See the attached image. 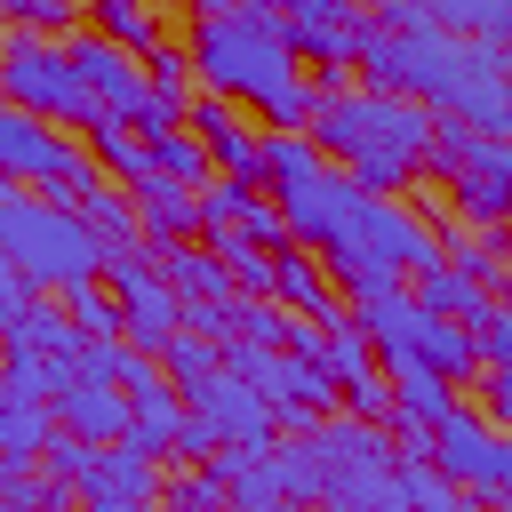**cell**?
Returning <instances> with one entry per match:
<instances>
[{
  "label": "cell",
  "instance_id": "6da1fadb",
  "mask_svg": "<svg viewBox=\"0 0 512 512\" xmlns=\"http://www.w3.org/2000/svg\"><path fill=\"white\" fill-rule=\"evenodd\" d=\"M360 64H368V88L416 96L424 112H448L480 144H512V56L440 32L432 8H384V32Z\"/></svg>",
  "mask_w": 512,
  "mask_h": 512
},
{
  "label": "cell",
  "instance_id": "7a4b0ae2",
  "mask_svg": "<svg viewBox=\"0 0 512 512\" xmlns=\"http://www.w3.org/2000/svg\"><path fill=\"white\" fill-rule=\"evenodd\" d=\"M280 216H288V232H296L304 248H320V256L344 272L352 296L400 288L408 272H432V264H440L432 224H416L408 208L376 200V192H368L360 176H344V168H312L304 184H288V192H280Z\"/></svg>",
  "mask_w": 512,
  "mask_h": 512
},
{
  "label": "cell",
  "instance_id": "3957f363",
  "mask_svg": "<svg viewBox=\"0 0 512 512\" xmlns=\"http://www.w3.org/2000/svg\"><path fill=\"white\" fill-rule=\"evenodd\" d=\"M192 72L208 80V96L256 104L280 128H304L328 96L304 80V56H296L280 8H200L192 16Z\"/></svg>",
  "mask_w": 512,
  "mask_h": 512
},
{
  "label": "cell",
  "instance_id": "277c9868",
  "mask_svg": "<svg viewBox=\"0 0 512 512\" xmlns=\"http://www.w3.org/2000/svg\"><path fill=\"white\" fill-rule=\"evenodd\" d=\"M312 144L344 160V176H360L376 200L416 184V168H432L440 152V112H424L416 96H384V88H328L312 112Z\"/></svg>",
  "mask_w": 512,
  "mask_h": 512
},
{
  "label": "cell",
  "instance_id": "5b68a950",
  "mask_svg": "<svg viewBox=\"0 0 512 512\" xmlns=\"http://www.w3.org/2000/svg\"><path fill=\"white\" fill-rule=\"evenodd\" d=\"M0 264L24 272L32 288H56V296L72 304V296H88V288L104 280L112 248L88 232L80 208H64V200H32L24 184H8V192H0Z\"/></svg>",
  "mask_w": 512,
  "mask_h": 512
},
{
  "label": "cell",
  "instance_id": "8992f818",
  "mask_svg": "<svg viewBox=\"0 0 512 512\" xmlns=\"http://www.w3.org/2000/svg\"><path fill=\"white\" fill-rule=\"evenodd\" d=\"M352 320L368 328V344H384V368H432V376H480L488 368V352H480V328H464V320H440V312H424L408 288H376V296H352Z\"/></svg>",
  "mask_w": 512,
  "mask_h": 512
},
{
  "label": "cell",
  "instance_id": "52a82bcc",
  "mask_svg": "<svg viewBox=\"0 0 512 512\" xmlns=\"http://www.w3.org/2000/svg\"><path fill=\"white\" fill-rule=\"evenodd\" d=\"M0 88H8V104L16 112H32V120H72V128H96L104 112H96V96H88V80L72 72V40H40V32H0Z\"/></svg>",
  "mask_w": 512,
  "mask_h": 512
},
{
  "label": "cell",
  "instance_id": "ba28073f",
  "mask_svg": "<svg viewBox=\"0 0 512 512\" xmlns=\"http://www.w3.org/2000/svg\"><path fill=\"white\" fill-rule=\"evenodd\" d=\"M0 168H8V184H48L64 208H88L104 184H96V160L64 136V128H48V120H32V112H0Z\"/></svg>",
  "mask_w": 512,
  "mask_h": 512
},
{
  "label": "cell",
  "instance_id": "9c48e42d",
  "mask_svg": "<svg viewBox=\"0 0 512 512\" xmlns=\"http://www.w3.org/2000/svg\"><path fill=\"white\" fill-rule=\"evenodd\" d=\"M432 464L464 488V496H488V504H512V432L488 424L480 408H448L432 424Z\"/></svg>",
  "mask_w": 512,
  "mask_h": 512
},
{
  "label": "cell",
  "instance_id": "30bf717a",
  "mask_svg": "<svg viewBox=\"0 0 512 512\" xmlns=\"http://www.w3.org/2000/svg\"><path fill=\"white\" fill-rule=\"evenodd\" d=\"M432 168L448 176V192H456V208H464L472 224L496 232V224L512 216V144H480V136H464V128H440Z\"/></svg>",
  "mask_w": 512,
  "mask_h": 512
},
{
  "label": "cell",
  "instance_id": "8fae6325",
  "mask_svg": "<svg viewBox=\"0 0 512 512\" xmlns=\"http://www.w3.org/2000/svg\"><path fill=\"white\" fill-rule=\"evenodd\" d=\"M104 288L120 296L136 352H168V344L184 336V296L168 288V272L144 264V248H136V256H112V264H104Z\"/></svg>",
  "mask_w": 512,
  "mask_h": 512
},
{
  "label": "cell",
  "instance_id": "7c38bea8",
  "mask_svg": "<svg viewBox=\"0 0 512 512\" xmlns=\"http://www.w3.org/2000/svg\"><path fill=\"white\" fill-rule=\"evenodd\" d=\"M72 72L88 80V96H96V112L104 120H144L152 112V72H144V56H128L120 40H104V32H72Z\"/></svg>",
  "mask_w": 512,
  "mask_h": 512
},
{
  "label": "cell",
  "instance_id": "4fadbf2b",
  "mask_svg": "<svg viewBox=\"0 0 512 512\" xmlns=\"http://www.w3.org/2000/svg\"><path fill=\"white\" fill-rule=\"evenodd\" d=\"M184 408H192L224 448H272V424H280V416H272V400H264L248 376H232V368H216L208 384H192V392H184Z\"/></svg>",
  "mask_w": 512,
  "mask_h": 512
},
{
  "label": "cell",
  "instance_id": "5bb4252c",
  "mask_svg": "<svg viewBox=\"0 0 512 512\" xmlns=\"http://www.w3.org/2000/svg\"><path fill=\"white\" fill-rule=\"evenodd\" d=\"M288 16V40H296V56L312 64H352V56H368L376 48V32H384V16H360V8H336V0H296V8H280Z\"/></svg>",
  "mask_w": 512,
  "mask_h": 512
},
{
  "label": "cell",
  "instance_id": "9a60e30c",
  "mask_svg": "<svg viewBox=\"0 0 512 512\" xmlns=\"http://www.w3.org/2000/svg\"><path fill=\"white\" fill-rule=\"evenodd\" d=\"M56 432H72V440H96V448H112V440H128V432H136V400H128L120 384L72 376V384H56Z\"/></svg>",
  "mask_w": 512,
  "mask_h": 512
},
{
  "label": "cell",
  "instance_id": "2e32d148",
  "mask_svg": "<svg viewBox=\"0 0 512 512\" xmlns=\"http://www.w3.org/2000/svg\"><path fill=\"white\" fill-rule=\"evenodd\" d=\"M192 136L208 144V160H216L232 184H264V136H248L224 96H192Z\"/></svg>",
  "mask_w": 512,
  "mask_h": 512
},
{
  "label": "cell",
  "instance_id": "e0dca14e",
  "mask_svg": "<svg viewBox=\"0 0 512 512\" xmlns=\"http://www.w3.org/2000/svg\"><path fill=\"white\" fill-rule=\"evenodd\" d=\"M152 488H160V472H152V448L144 440H112V448H96V472H88V488H80V504H152Z\"/></svg>",
  "mask_w": 512,
  "mask_h": 512
},
{
  "label": "cell",
  "instance_id": "ac0fdd59",
  "mask_svg": "<svg viewBox=\"0 0 512 512\" xmlns=\"http://www.w3.org/2000/svg\"><path fill=\"white\" fill-rule=\"evenodd\" d=\"M160 272H168V288L184 296V312H216V304H232L240 288H232V264L208 248H160Z\"/></svg>",
  "mask_w": 512,
  "mask_h": 512
},
{
  "label": "cell",
  "instance_id": "d6986e66",
  "mask_svg": "<svg viewBox=\"0 0 512 512\" xmlns=\"http://www.w3.org/2000/svg\"><path fill=\"white\" fill-rule=\"evenodd\" d=\"M136 224H144V240H160V248H192V232H200V192L152 176V184L136 192Z\"/></svg>",
  "mask_w": 512,
  "mask_h": 512
},
{
  "label": "cell",
  "instance_id": "ffe728a7",
  "mask_svg": "<svg viewBox=\"0 0 512 512\" xmlns=\"http://www.w3.org/2000/svg\"><path fill=\"white\" fill-rule=\"evenodd\" d=\"M392 376V416H400V432H432L448 408H456V392H448V376H432V368H384Z\"/></svg>",
  "mask_w": 512,
  "mask_h": 512
},
{
  "label": "cell",
  "instance_id": "44dd1931",
  "mask_svg": "<svg viewBox=\"0 0 512 512\" xmlns=\"http://www.w3.org/2000/svg\"><path fill=\"white\" fill-rule=\"evenodd\" d=\"M272 296H280L288 312H312L320 328H344V312H336V296H328V280H320V264H312L304 248H280V280H272Z\"/></svg>",
  "mask_w": 512,
  "mask_h": 512
},
{
  "label": "cell",
  "instance_id": "7402d4cb",
  "mask_svg": "<svg viewBox=\"0 0 512 512\" xmlns=\"http://www.w3.org/2000/svg\"><path fill=\"white\" fill-rule=\"evenodd\" d=\"M432 24L456 32V40H480V48L512 56V0H432Z\"/></svg>",
  "mask_w": 512,
  "mask_h": 512
},
{
  "label": "cell",
  "instance_id": "603a6c76",
  "mask_svg": "<svg viewBox=\"0 0 512 512\" xmlns=\"http://www.w3.org/2000/svg\"><path fill=\"white\" fill-rule=\"evenodd\" d=\"M416 304H424V312H440V320H464V328H480V312H488L480 280H472V272H456V264L416 272Z\"/></svg>",
  "mask_w": 512,
  "mask_h": 512
},
{
  "label": "cell",
  "instance_id": "cb8c5ba5",
  "mask_svg": "<svg viewBox=\"0 0 512 512\" xmlns=\"http://www.w3.org/2000/svg\"><path fill=\"white\" fill-rule=\"evenodd\" d=\"M88 152H96V168L128 176L136 192L160 176V168H152V144H144V136H128V120H96V128H88Z\"/></svg>",
  "mask_w": 512,
  "mask_h": 512
},
{
  "label": "cell",
  "instance_id": "d4e9b609",
  "mask_svg": "<svg viewBox=\"0 0 512 512\" xmlns=\"http://www.w3.org/2000/svg\"><path fill=\"white\" fill-rule=\"evenodd\" d=\"M400 480H408V512H480L432 456H400Z\"/></svg>",
  "mask_w": 512,
  "mask_h": 512
},
{
  "label": "cell",
  "instance_id": "484cf974",
  "mask_svg": "<svg viewBox=\"0 0 512 512\" xmlns=\"http://www.w3.org/2000/svg\"><path fill=\"white\" fill-rule=\"evenodd\" d=\"M312 168H320V144H312V128H272V136H264V176H272L280 192H288V184H304Z\"/></svg>",
  "mask_w": 512,
  "mask_h": 512
},
{
  "label": "cell",
  "instance_id": "4316f807",
  "mask_svg": "<svg viewBox=\"0 0 512 512\" xmlns=\"http://www.w3.org/2000/svg\"><path fill=\"white\" fill-rule=\"evenodd\" d=\"M152 168H160L168 184H200V192H208V168H216V160H208V144H200V136L168 128V136H152Z\"/></svg>",
  "mask_w": 512,
  "mask_h": 512
},
{
  "label": "cell",
  "instance_id": "83f0119b",
  "mask_svg": "<svg viewBox=\"0 0 512 512\" xmlns=\"http://www.w3.org/2000/svg\"><path fill=\"white\" fill-rule=\"evenodd\" d=\"M96 32H104V40H120V48H136V56H160V16H152V8L104 0V8H96Z\"/></svg>",
  "mask_w": 512,
  "mask_h": 512
},
{
  "label": "cell",
  "instance_id": "f1b7e54d",
  "mask_svg": "<svg viewBox=\"0 0 512 512\" xmlns=\"http://www.w3.org/2000/svg\"><path fill=\"white\" fill-rule=\"evenodd\" d=\"M248 208H256V184H232V176H216L208 192H200V232H248Z\"/></svg>",
  "mask_w": 512,
  "mask_h": 512
},
{
  "label": "cell",
  "instance_id": "f546056e",
  "mask_svg": "<svg viewBox=\"0 0 512 512\" xmlns=\"http://www.w3.org/2000/svg\"><path fill=\"white\" fill-rule=\"evenodd\" d=\"M160 368H168V384H176V392H192V384H208V376L224 368V352H216V336H200V328H192V336H176V344L160 352Z\"/></svg>",
  "mask_w": 512,
  "mask_h": 512
},
{
  "label": "cell",
  "instance_id": "4dcf8cb0",
  "mask_svg": "<svg viewBox=\"0 0 512 512\" xmlns=\"http://www.w3.org/2000/svg\"><path fill=\"white\" fill-rule=\"evenodd\" d=\"M320 360H328V376H336L344 392H352V384H368V376H384V368L368 360V328H360V320L328 328V352H320Z\"/></svg>",
  "mask_w": 512,
  "mask_h": 512
},
{
  "label": "cell",
  "instance_id": "1f68e13d",
  "mask_svg": "<svg viewBox=\"0 0 512 512\" xmlns=\"http://www.w3.org/2000/svg\"><path fill=\"white\" fill-rule=\"evenodd\" d=\"M40 472H48V496H64V488H88V472H96V440H72V432H56V440H48V456H40Z\"/></svg>",
  "mask_w": 512,
  "mask_h": 512
},
{
  "label": "cell",
  "instance_id": "d6a6232c",
  "mask_svg": "<svg viewBox=\"0 0 512 512\" xmlns=\"http://www.w3.org/2000/svg\"><path fill=\"white\" fill-rule=\"evenodd\" d=\"M64 312H72V328H80L88 344H112V336L128 328V312H120V296H112V288H88V296H72Z\"/></svg>",
  "mask_w": 512,
  "mask_h": 512
},
{
  "label": "cell",
  "instance_id": "836d02e7",
  "mask_svg": "<svg viewBox=\"0 0 512 512\" xmlns=\"http://www.w3.org/2000/svg\"><path fill=\"white\" fill-rule=\"evenodd\" d=\"M168 512H232V488L200 464V472H184V480H168Z\"/></svg>",
  "mask_w": 512,
  "mask_h": 512
},
{
  "label": "cell",
  "instance_id": "e575fe53",
  "mask_svg": "<svg viewBox=\"0 0 512 512\" xmlns=\"http://www.w3.org/2000/svg\"><path fill=\"white\" fill-rule=\"evenodd\" d=\"M480 352H488V368H512V312L504 304L480 312Z\"/></svg>",
  "mask_w": 512,
  "mask_h": 512
},
{
  "label": "cell",
  "instance_id": "d590c367",
  "mask_svg": "<svg viewBox=\"0 0 512 512\" xmlns=\"http://www.w3.org/2000/svg\"><path fill=\"white\" fill-rule=\"evenodd\" d=\"M488 424H512V368H488Z\"/></svg>",
  "mask_w": 512,
  "mask_h": 512
},
{
  "label": "cell",
  "instance_id": "8d00e7d4",
  "mask_svg": "<svg viewBox=\"0 0 512 512\" xmlns=\"http://www.w3.org/2000/svg\"><path fill=\"white\" fill-rule=\"evenodd\" d=\"M0 512H56V504H48V496H8Z\"/></svg>",
  "mask_w": 512,
  "mask_h": 512
},
{
  "label": "cell",
  "instance_id": "74e56055",
  "mask_svg": "<svg viewBox=\"0 0 512 512\" xmlns=\"http://www.w3.org/2000/svg\"><path fill=\"white\" fill-rule=\"evenodd\" d=\"M496 304H504V312H512V264H504V272H496Z\"/></svg>",
  "mask_w": 512,
  "mask_h": 512
},
{
  "label": "cell",
  "instance_id": "f35d334b",
  "mask_svg": "<svg viewBox=\"0 0 512 512\" xmlns=\"http://www.w3.org/2000/svg\"><path fill=\"white\" fill-rule=\"evenodd\" d=\"M88 512H152V504H112V496H104V504H88Z\"/></svg>",
  "mask_w": 512,
  "mask_h": 512
},
{
  "label": "cell",
  "instance_id": "ab89813d",
  "mask_svg": "<svg viewBox=\"0 0 512 512\" xmlns=\"http://www.w3.org/2000/svg\"><path fill=\"white\" fill-rule=\"evenodd\" d=\"M496 512H512V504H496Z\"/></svg>",
  "mask_w": 512,
  "mask_h": 512
},
{
  "label": "cell",
  "instance_id": "60d3db41",
  "mask_svg": "<svg viewBox=\"0 0 512 512\" xmlns=\"http://www.w3.org/2000/svg\"><path fill=\"white\" fill-rule=\"evenodd\" d=\"M328 512H336V504H328Z\"/></svg>",
  "mask_w": 512,
  "mask_h": 512
}]
</instances>
